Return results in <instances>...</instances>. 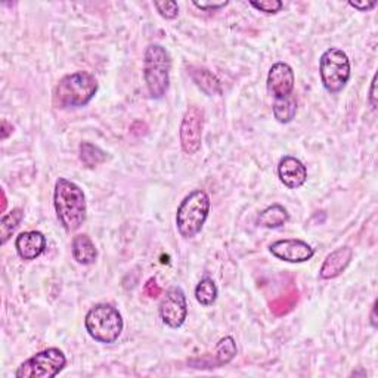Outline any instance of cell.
<instances>
[{"label":"cell","mask_w":378,"mask_h":378,"mask_svg":"<svg viewBox=\"0 0 378 378\" xmlns=\"http://www.w3.org/2000/svg\"><path fill=\"white\" fill-rule=\"evenodd\" d=\"M54 205L59 223L68 232L77 231L86 220V197L83 189L65 178L55 183Z\"/></svg>","instance_id":"obj_1"},{"label":"cell","mask_w":378,"mask_h":378,"mask_svg":"<svg viewBox=\"0 0 378 378\" xmlns=\"http://www.w3.org/2000/svg\"><path fill=\"white\" fill-rule=\"evenodd\" d=\"M98 92L96 79L86 71L64 76L54 89L52 101L59 110L81 108L89 104Z\"/></svg>","instance_id":"obj_2"},{"label":"cell","mask_w":378,"mask_h":378,"mask_svg":"<svg viewBox=\"0 0 378 378\" xmlns=\"http://www.w3.org/2000/svg\"><path fill=\"white\" fill-rule=\"evenodd\" d=\"M171 59L164 46L152 43L144 55V79L152 99H161L170 86Z\"/></svg>","instance_id":"obj_3"},{"label":"cell","mask_w":378,"mask_h":378,"mask_svg":"<svg viewBox=\"0 0 378 378\" xmlns=\"http://www.w3.org/2000/svg\"><path fill=\"white\" fill-rule=\"evenodd\" d=\"M210 213V198L202 189L189 193L181 202L176 213V227L185 239L197 236Z\"/></svg>","instance_id":"obj_4"},{"label":"cell","mask_w":378,"mask_h":378,"mask_svg":"<svg viewBox=\"0 0 378 378\" xmlns=\"http://www.w3.org/2000/svg\"><path fill=\"white\" fill-rule=\"evenodd\" d=\"M84 326L88 334L104 345L115 343L123 331V318L111 304L101 303L93 306L86 315Z\"/></svg>","instance_id":"obj_5"},{"label":"cell","mask_w":378,"mask_h":378,"mask_svg":"<svg viewBox=\"0 0 378 378\" xmlns=\"http://www.w3.org/2000/svg\"><path fill=\"white\" fill-rule=\"evenodd\" d=\"M319 74L323 88L330 93H338L350 79V61L341 49H326L319 59Z\"/></svg>","instance_id":"obj_6"},{"label":"cell","mask_w":378,"mask_h":378,"mask_svg":"<svg viewBox=\"0 0 378 378\" xmlns=\"http://www.w3.org/2000/svg\"><path fill=\"white\" fill-rule=\"evenodd\" d=\"M67 365V357L62 350L50 348L31 356L16 370V378H52Z\"/></svg>","instance_id":"obj_7"},{"label":"cell","mask_w":378,"mask_h":378,"mask_svg":"<svg viewBox=\"0 0 378 378\" xmlns=\"http://www.w3.org/2000/svg\"><path fill=\"white\" fill-rule=\"evenodd\" d=\"M204 127V111L193 105L186 110L181 125V145L185 154H197L201 148Z\"/></svg>","instance_id":"obj_8"},{"label":"cell","mask_w":378,"mask_h":378,"mask_svg":"<svg viewBox=\"0 0 378 378\" xmlns=\"http://www.w3.org/2000/svg\"><path fill=\"white\" fill-rule=\"evenodd\" d=\"M188 316L186 296L181 287L167 290L160 303V318L170 328H181Z\"/></svg>","instance_id":"obj_9"},{"label":"cell","mask_w":378,"mask_h":378,"mask_svg":"<svg viewBox=\"0 0 378 378\" xmlns=\"http://www.w3.org/2000/svg\"><path fill=\"white\" fill-rule=\"evenodd\" d=\"M269 250L277 259L288 263H303L315 256V250L302 239H280Z\"/></svg>","instance_id":"obj_10"},{"label":"cell","mask_w":378,"mask_h":378,"mask_svg":"<svg viewBox=\"0 0 378 378\" xmlns=\"http://www.w3.org/2000/svg\"><path fill=\"white\" fill-rule=\"evenodd\" d=\"M294 71L288 64L277 62L270 67L268 74V91L275 99L291 96L294 89Z\"/></svg>","instance_id":"obj_11"},{"label":"cell","mask_w":378,"mask_h":378,"mask_svg":"<svg viewBox=\"0 0 378 378\" xmlns=\"http://www.w3.org/2000/svg\"><path fill=\"white\" fill-rule=\"evenodd\" d=\"M236 345L232 337H223L214 349V353L205 355L200 359L189 360V364L194 365V368L200 370H212V368H220L223 365L229 364L231 360L236 356Z\"/></svg>","instance_id":"obj_12"},{"label":"cell","mask_w":378,"mask_h":378,"mask_svg":"<svg viewBox=\"0 0 378 378\" xmlns=\"http://www.w3.org/2000/svg\"><path fill=\"white\" fill-rule=\"evenodd\" d=\"M352 257H353V250L348 246L340 247L333 253H330L321 266L319 270L321 280H334L340 277V275L350 265Z\"/></svg>","instance_id":"obj_13"},{"label":"cell","mask_w":378,"mask_h":378,"mask_svg":"<svg viewBox=\"0 0 378 378\" xmlns=\"http://www.w3.org/2000/svg\"><path fill=\"white\" fill-rule=\"evenodd\" d=\"M15 248L23 260H34L46 248V236L39 231L23 232L16 236Z\"/></svg>","instance_id":"obj_14"},{"label":"cell","mask_w":378,"mask_h":378,"mask_svg":"<svg viewBox=\"0 0 378 378\" xmlns=\"http://www.w3.org/2000/svg\"><path fill=\"white\" fill-rule=\"evenodd\" d=\"M278 176L287 188L297 189L304 185L307 179V170L299 159L287 156L280 161Z\"/></svg>","instance_id":"obj_15"},{"label":"cell","mask_w":378,"mask_h":378,"mask_svg":"<svg viewBox=\"0 0 378 378\" xmlns=\"http://www.w3.org/2000/svg\"><path fill=\"white\" fill-rule=\"evenodd\" d=\"M71 251H73L74 260L79 265L89 266V265H93L96 262L98 250H96L95 243L92 241L89 235L81 234V235L74 236L73 244H71Z\"/></svg>","instance_id":"obj_16"},{"label":"cell","mask_w":378,"mask_h":378,"mask_svg":"<svg viewBox=\"0 0 378 378\" xmlns=\"http://www.w3.org/2000/svg\"><path fill=\"white\" fill-rule=\"evenodd\" d=\"M189 74H191L194 83L205 95H209V96L222 95L220 81L212 71L205 70V68H201V67H191L189 68Z\"/></svg>","instance_id":"obj_17"},{"label":"cell","mask_w":378,"mask_h":378,"mask_svg":"<svg viewBox=\"0 0 378 378\" xmlns=\"http://www.w3.org/2000/svg\"><path fill=\"white\" fill-rule=\"evenodd\" d=\"M288 219L290 214L285 207H282L281 204H272L257 217V225L266 229H277L284 227Z\"/></svg>","instance_id":"obj_18"},{"label":"cell","mask_w":378,"mask_h":378,"mask_svg":"<svg viewBox=\"0 0 378 378\" xmlns=\"http://www.w3.org/2000/svg\"><path fill=\"white\" fill-rule=\"evenodd\" d=\"M107 159V152L101 149L98 145H93L91 142L80 144V160L88 168H93L102 163H105Z\"/></svg>","instance_id":"obj_19"},{"label":"cell","mask_w":378,"mask_h":378,"mask_svg":"<svg viewBox=\"0 0 378 378\" xmlns=\"http://www.w3.org/2000/svg\"><path fill=\"white\" fill-rule=\"evenodd\" d=\"M297 113V104L296 99L291 96L284 98V99H275L273 104V115L277 118V122L285 125L290 123L291 120L296 117Z\"/></svg>","instance_id":"obj_20"},{"label":"cell","mask_w":378,"mask_h":378,"mask_svg":"<svg viewBox=\"0 0 378 378\" xmlns=\"http://www.w3.org/2000/svg\"><path fill=\"white\" fill-rule=\"evenodd\" d=\"M217 294H219L217 285L212 278L201 280L195 288V299L204 307L212 306L216 302Z\"/></svg>","instance_id":"obj_21"},{"label":"cell","mask_w":378,"mask_h":378,"mask_svg":"<svg viewBox=\"0 0 378 378\" xmlns=\"http://www.w3.org/2000/svg\"><path fill=\"white\" fill-rule=\"evenodd\" d=\"M23 219H24V212L21 209H13L11 213L4 216L2 223H0V236H2L4 246L8 243V239L12 236L15 229L20 227Z\"/></svg>","instance_id":"obj_22"},{"label":"cell","mask_w":378,"mask_h":378,"mask_svg":"<svg viewBox=\"0 0 378 378\" xmlns=\"http://www.w3.org/2000/svg\"><path fill=\"white\" fill-rule=\"evenodd\" d=\"M299 302V291H291L287 296H281L270 303V311L277 316L287 315Z\"/></svg>","instance_id":"obj_23"},{"label":"cell","mask_w":378,"mask_h":378,"mask_svg":"<svg viewBox=\"0 0 378 378\" xmlns=\"http://www.w3.org/2000/svg\"><path fill=\"white\" fill-rule=\"evenodd\" d=\"M157 12L166 20H175L179 15V5L171 0H164V2H156L154 4Z\"/></svg>","instance_id":"obj_24"},{"label":"cell","mask_w":378,"mask_h":378,"mask_svg":"<svg viewBox=\"0 0 378 378\" xmlns=\"http://www.w3.org/2000/svg\"><path fill=\"white\" fill-rule=\"evenodd\" d=\"M250 5L265 13H277L282 9V2H280V0H260V2L251 0Z\"/></svg>","instance_id":"obj_25"},{"label":"cell","mask_w":378,"mask_h":378,"mask_svg":"<svg viewBox=\"0 0 378 378\" xmlns=\"http://www.w3.org/2000/svg\"><path fill=\"white\" fill-rule=\"evenodd\" d=\"M144 293L149 297V299H157L161 294V288L157 284L156 278H149L144 287Z\"/></svg>","instance_id":"obj_26"},{"label":"cell","mask_w":378,"mask_h":378,"mask_svg":"<svg viewBox=\"0 0 378 378\" xmlns=\"http://www.w3.org/2000/svg\"><path fill=\"white\" fill-rule=\"evenodd\" d=\"M377 0H364V2H349V6L360 11V12H368L377 6Z\"/></svg>","instance_id":"obj_27"},{"label":"cell","mask_w":378,"mask_h":378,"mask_svg":"<svg viewBox=\"0 0 378 378\" xmlns=\"http://www.w3.org/2000/svg\"><path fill=\"white\" fill-rule=\"evenodd\" d=\"M228 2H194V6H197L201 11H216L220 8H225Z\"/></svg>","instance_id":"obj_28"},{"label":"cell","mask_w":378,"mask_h":378,"mask_svg":"<svg viewBox=\"0 0 378 378\" xmlns=\"http://www.w3.org/2000/svg\"><path fill=\"white\" fill-rule=\"evenodd\" d=\"M377 74L374 76V79H372V81H371V89H370V98H368V101H370V104H371V107H372V110L375 111L377 110Z\"/></svg>","instance_id":"obj_29"},{"label":"cell","mask_w":378,"mask_h":378,"mask_svg":"<svg viewBox=\"0 0 378 378\" xmlns=\"http://www.w3.org/2000/svg\"><path fill=\"white\" fill-rule=\"evenodd\" d=\"M12 130H13L12 125H9V123L6 122V120H2V139H4V141H5L6 137L12 133Z\"/></svg>","instance_id":"obj_30"},{"label":"cell","mask_w":378,"mask_h":378,"mask_svg":"<svg viewBox=\"0 0 378 378\" xmlns=\"http://www.w3.org/2000/svg\"><path fill=\"white\" fill-rule=\"evenodd\" d=\"M375 309H377V302H374V304H372V311H371V323H372L374 328H375V326H377V319H375Z\"/></svg>","instance_id":"obj_31"},{"label":"cell","mask_w":378,"mask_h":378,"mask_svg":"<svg viewBox=\"0 0 378 378\" xmlns=\"http://www.w3.org/2000/svg\"><path fill=\"white\" fill-rule=\"evenodd\" d=\"M6 205H8V201H6V194L5 191H2V212L6 210Z\"/></svg>","instance_id":"obj_32"}]
</instances>
